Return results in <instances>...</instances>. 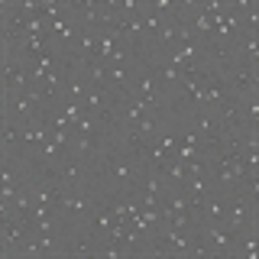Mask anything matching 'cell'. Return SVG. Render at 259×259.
Wrapping results in <instances>:
<instances>
[{"mask_svg": "<svg viewBox=\"0 0 259 259\" xmlns=\"http://www.w3.org/2000/svg\"><path fill=\"white\" fill-rule=\"evenodd\" d=\"M113 221H117V217H113V210H110L107 204H104V198H101V201H97V207L91 210V217H88V224H84V227H88V230L94 233L97 240H104V237L110 233Z\"/></svg>", "mask_w": 259, "mask_h": 259, "instance_id": "277c9868", "label": "cell"}, {"mask_svg": "<svg viewBox=\"0 0 259 259\" xmlns=\"http://www.w3.org/2000/svg\"><path fill=\"white\" fill-rule=\"evenodd\" d=\"M55 175H59L62 188H97L94 165L84 162V159H78V156H71V152L62 159V165L55 168Z\"/></svg>", "mask_w": 259, "mask_h": 259, "instance_id": "6da1fadb", "label": "cell"}, {"mask_svg": "<svg viewBox=\"0 0 259 259\" xmlns=\"http://www.w3.org/2000/svg\"><path fill=\"white\" fill-rule=\"evenodd\" d=\"M162 178H165V185H185V178H188V172H185V162L182 159H168L165 165H159Z\"/></svg>", "mask_w": 259, "mask_h": 259, "instance_id": "8992f818", "label": "cell"}, {"mask_svg": "<svg viewBox=\"0 0 259 259\" xmlns=\"http://www.w3.org/2000/svg\"><path fill=\"white\" fill-rule=\"evenodd\" d=\"M130 97H143V101L156 104V107H172V101H168L162 81L156 78V71L146 65L143 55H140V68H136V81H133V94H130Z\"/></svg>", "mask_w": 259, "mask_h": 259, "instance_id": "7a4b0ae2", "label": "cell"}, {"mask_svg": "<svg viewBox=\"0 0 259 259\" xmlns=\"http://www.w3.org/2000/svg\"><path fill=\"white\" fill-rule=\"evenodd\" d=\"M113 107H117V94L104 84H91L84 94V110L101 120H113Z\"/></svg>", "mask_w": 259, "mask_h": 259, "instance_id": "3957f363", "label": "cell"}, {"mask_svg": "<svg viewBox=\"0 0 259 259\" xmlns=\"http://www.w3.org/2000/svg\"><path fill=\"white\" fill-rule=\"evenodd\" d=\"M23 156V126L20 123H4V143H0V159Z\"/></svg>", "mask_w": 259, "mask_h": 259, "instance_id": "5b68a950", "label": "cell"}]
</instances>
